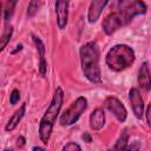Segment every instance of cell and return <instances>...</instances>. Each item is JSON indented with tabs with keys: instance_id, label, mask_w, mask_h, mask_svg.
Wrapping results in <instances>:
<instances>
[{
	"instance_id": "d6986e66",
	"label": "cell",
	"mask_w": 151,
	"mask_h": 151,
	"mask_svg": "<svg viewBox=\"0 0 151 151\" xmlns=\"http://www.w3.org/2000/svg\"><path fill=\"white\" fill-rule=\"evenodd\" d=\"M80 151L81 150V147H80V145H78L77 143H74V142H70V143H67L64 147H63V151Z\"/></svg>"
},
{
	"instance_id": "e0dca14e",
	"label": "cell",
	"mask_w": 151,
	"mask_h": 151,
	"mask_svg": "<svg viewBox=\"0 0 151 151\" xmlns=\"http://www.w3.org/2000/svg\"><path fill=\"white\" fill-rule=\"evenodd\" d=\"M39 6H40L39 0H31L28 4V7H27V15L29 18L34 17L37 14V12L39 11Z\"/></svg>"
},
{
	"instance_id": "603a6c76",
	"label": "cell",
	"mask_w": 151,
	"mask_h": 151,
	"mask_svg": "<svg viewBox=\"0 0 151 151\" xmlns=\"http://www.w3.org/2000/svg\"><path fill=\"white\" fill-rule=\"evenodd\" d=\"M33 150H44V149H42V147H39V146H34Z\"/></svg>"
},
{
	"instance_id": "8fae6325",
	"label": "cell",
	"mask_w": 151,
	"mask_h": 151,
	"mask_svg": "<svg viewBox=\"0 0 151 151\" xmlns=\"http://www.w3.org/2000/svg\"><path fill=\"white\" fill-rule=\"evenodd\" d=\"M33 41L35 44V47H37V51H38V55H39V72L41 76H45L46 74V70H47V63H46V59H45V45L44 42L41 41V39H39L38 37L33 35Z\"/></svg>"
},
{
	"instance_id": "7a4b0ae2",
	"label": "cell",
	"mask_w": 151,
	"mask_h": 151,
	"mask_svg": "<svg viewBox=\"0 0 151 151\" xmlns=\"http://www.w3.org/2000/svg\"><path fill=\"white\" fill-rule=\"evenodd\" d=\"M80 64L81 70L86 79L93 84L101 81V73L99 67V47L96 41H88L84 44L80 50Z\"/></svg>"
},
{
	"instance_id": "ac0fdd59",
	"label": "cell",
	"mask_w": 151,
	"mask_h": 151,
	"mask_svg": "<svg viewBox=\"0 0 151 151\" xmlns=\"http://www.w3.org/2000/svg\"><path fill=\"white\" fill-rule=\"evenodd\" d=\"M19 99H20V92H19V90L14 88V90L11 92V94H9V103H11L12 105H15V104L19 101Z\"/></svg>"
},
{
	"instance_id": "3957f363",
	"label": "cell",
	"mask_w": 151,
	"mask_h": 151,
	"mask_svg": "<svg viewBox=\"0 0 151 151\" xmlns=\"http://www.w3.org/2000/svg\"><path fill=\"white\" fill-rule=\"evenodd\" d=\"M63 101H64V91L61 87H57L53 98L47 107V110L45 111L44 116L40 119V125H39V137L40 140L44 144H47L54 126V123L58 118V114L60 113L61 106H63Z\"/></svg>"
},
{
	"instance_id": "5bb4252c",
	"label": "cell",
	"mask_w": 151,
	"mask_h": 151,
	"mask_svg": "<svg viewBox=\"0 0 151 151\" xmlns=\"http://www.w3.org/2000/svg\"><path fill=\"white\" fill-rule=\"evenodd\" d=\"M18 0H6V5H5V11H4V15H5V22L7 24L13 13H14V8H15V5H17Z\"/></svg>"
},
{
	"instance_id": "7c38bea8",
	"label": "cell",
	"mask_w": 151,
	"mask_h": 151,
	"mask_svg": "<svg viewBox=\"0 0 151 151\" xmlns=\"http://www.w3.org/2000/svg\"><path fill=\"white\" fill-rule=\"evenodd\" d=\"M105 125V112L101 109H96L90 116V126L94 131H99Z\"/></svg>"
},
{
	"instance_id": "277c9868",
	"label": "cell",
	"mask_w": 151,
	"mask_h": 151,
	"mask_svg": "<svg viewBox=\"0 0 151 151\" xmlns=\"http://www.w3.org/2000/svg\"><path fill=\"white\" fill-rule=\"evenodd\" d=\"M106 65L114 72H120L130 67L134 61V51L125 44H118L111 47L106 54Z\"/></svg>"
},
{
	"instance_id": "9a60e30c",
	"label": "cell",
	"mask_w": 151,
	"mask_h": 151,
	"mask_svg": "<svg viewBox=\"0 0 151 151\" xmlns=\"http://www.w3.org/2000/svg\"><path fill=\"white\" fill-rule=\"evenodd\" d=\"M127 139H129V132H127V130L125 129V130L122 131V133H120V136H119L117 143L114 144L113 149H114V150H124V149H126V147H127V146H126Z\"/></svg>"
},
{
	"instance_id": "ffe728a7",
	"label": "cell",
	"mask_w": 151,
	"mask_h": 151,
	"mask_svg": "<svg viewBox=\"0 0 151 151\" xmlns=\"http://www.w3.org/2000/svg\"><path fill=\"white\" fill-rule=\"evenodd\" d=\"M145 114H146V120H147V124H149V126L151 127V103L147 105V109H146Z\"/></svg>"
},
{
	"instance_id": "ba28073f",
	"label": "cell",
	"mask_w": 151,
	"mask_h": 151,
	"mask_svg": "<svg viewBox=\"0 0 151 151\" xmlns=\"http://www.w3.org/2000/svg\"><path fill=\"white\" fill-rule=\"evenodd\" d=\"M129 97H130V103H131L134 116L138 119H142L143 113H144V101H143V98H142L139 90L136 87H132L129 92Z\"/></svg>"
},
{
	"instance_id": "30bf717a",
	"label": "cell",
	"mask_w": 151,
	"mask_h": 151,
	"mask_svg": "<svg viewBox=\"0 0 151 151\" xmlns=\"http://www.w3.org/2000/svg\"><path fill=\"white\" fill-rule=\"evenodd\" d=\"M138 84L139 87L144 91H150L151 90V73L149 70V65L146 61L142 64L138 71Z\"/></svg>"
},
{
	"instance_id": "8992f818",
	"label": "cell",
	"mask_w": 151,
	"mask_h": 151,
	"mask_svg": "<svg viewBox=\"0 0 151 151\" xmlns=\"http://www.w3.org/2000/svg\"><path fill=\"white\" fill-rule=\"evenodd\" d=\"M105 106L114 114V117L120 123H124L126 120V117H127L126 109H125V106L122 104V101L117 97H113V96L107 97L105 99Z\"/></svg>"
},
{
	"instance_id": "6da1fadb",
	"label": "cell",
	"mask_w": 151,
	"mask_h": 151,
	"mask_svg": "<svg viewBox=\"0 0 151 151\" xmlns=\"http://www.w3.org/2000/svg\"><path fill=\"white\" fill-rule=\"evenodd\" d=\"M146 11H147V6L143 0H134L133 2L122 8L120 11L109 14L103 21L101 25L103 31L107 35H111L122 27L129 25L137 15L145 14Z\"/></svg>"
},
{
	"instance_id": "2e32d148",
	"label": "cell",
	"mask_w": 151,
	"mask_h": 151,
	"mask_svg": "<svg viewBox=\"0 0 151 151\" xmlns=\"http://www.w3.org/2000/svg\"><path fill=\"white\" fill-rule=\"evenodd\" d=\"M12 33H13V27L12 26H6L2 35H1V45H0V50H5V47L7 46V44L11 40V37H12Z\"/></svg>"
},
{
	"instance_id": "52a82bcc",
	"label": "cell",
	"mask_w": 151,
	"mask_h": 151,
	"mask_svg": "<svg viewBox=\"0 0 151 151\" xmlns=\"http://www.w3.org/2000/svg\"><path fill=\"white\" fill-rule=\"evenodd\" d=\"M68 5L70 0H55V14L57 24L60 29H64L68 20Z\"/></svg>"
},
{
	"instance_id": "9c48e42d",
	"label": "cell",
	"mask_w": 151,
	"mask_h": 151,
	"mask_svg": "<svg viewBox=\"0 0 151 151\" xmlns=\"http://www.w3.org/2000/svg\"><path fill=\"white\" fill-rule=\"evenodd\" d=\"M107 2H109V0H92L91 1L88 12H87L88 22L93 24L99 19V17L101 15V12L105 8V6L107 5Z\"/></svg>"
},
{
	"instance_id": "5b68a950",
	"label": "cell",
	"mask_w": 151,
	"mask_h": 151,
	"mask_svg": "<svg viewBox=\"0 0 151 151\" xmlns=\"http://www.w3.org/2000/svg\"><path fill=\"white\" fill-rule=\"evenodd\" d=\"M87 109V99L85 97H78L72 105L61 114L59 122L61 126H70L77 123L84 111Z\"/></svg>"
},
{
	"instance_id": "7402d4cb",
	"label": "cell",
	"mask_w": 151,
	"mask_h": 151,
	"mask_svg": "<svg viewBox=\"0 0 151 151\" xmlns=\"http://www.w3.org/2000/svg\"><path fill=\"white\" fill-rule=\"evenodd\" d=\"M83 138H84V139H85L87 143H91V142H92V138H91V136H90L87 132H85V133L83 134Z\"/></svg>"
},
{
	"instance_id": "4fadbf2b",
	"label": "cell",
	"mask_w": 151,
	"mask_h": 151,
	"mask_svg": "<svg viewBox=\"0 0 151 151\" xmlns=\"http://www.w3.org/2000/svg\"><path fill=\"white\" fill-rule=\"evenodd\" d=\"M25 112H26V103H24V104H22V105H21V106H20V107L12 114V117L8 119V122H7L6 126H5V130H6L7 132L13 131V130L18 126V124L20 123V120L22 119Z\"/></svg>"
},
{
	"instance_id": "44dd1931",
	"label": "cell",
	"mask_w": 151,
	"mask_h": 151,
	"mask_svg": "<svg viewBox=\"0 0 151 151\" xmlns=\"http://www.w3.org/2000/svg\"><path fill=\"white\" fill-rule=\"evenodd\" d=\"M26 142V139H25V137L24 136H19V138L17 139V145L19 146V147H24L25 146V143Z\"/></svg>"
}]
</instances>
